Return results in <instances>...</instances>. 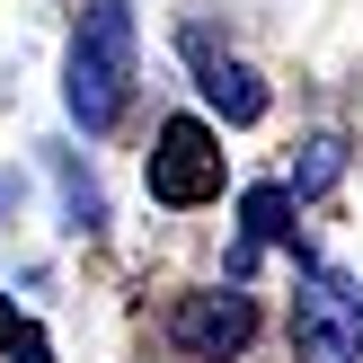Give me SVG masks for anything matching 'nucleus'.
I'll list each match as a JSON object with an SVG mask.
<instances>
[{"label":"nucleus","mask_w":363,"mask_h":363,"mask_svg":"<svg viewBox=\"0 0 363 363\" xmlns=\"http://www.w3.org/2000/svg\"><path fill=\"white\" fill-rule=\"evenodd\" d=\"M151 195H160V204H204V195H222V142H213L195 116H169V124H160Z\"/></svg>","instance_id":"7ed1b4c3"},{"label":"nucleus","mask_w":363,"mask_h":363,"mask_svg":"<svg viewBox=\"0 0 363 363\" xmlns=\"http://www.w3.org/2000/svg\"><path fill=\"white\" fill-rule=\"evenodd\" d=\"M204 98L222 106V124H257L266 116V80L248 62H204Z\"/></svg>","instance_id":"423d86ee"},{"label":"nucleus","mask_w":363,"mask_h":363,"mask_svg":"<svg viewBox=\"0 0 363 363\" xmlns=\"http://www.w3.org/2000/svg\"><path fill=\"white\" fill-rule=\"evenodd\" d=\"M9 346H18V363H53V346H45V328H27V319H18V337H9Z\"/></svg>","instance_id":"6e6552de"},{"label":"nucleus","mask_w":363,"mask_h":363,"mask_svg":"<svg viewBox=\"0 0 363 363\" xmlns=\"http://www.w3.org/2000/svg\"><path fill=\"white\" fill-rule=\"evenodd\" d=\"M71 124L80 133H116L124 106H133V9L124 0H98V9L80 18V35H71Z\"/></svg>","instance_id":"f257e3e1"},{"label":"nucleus","mask_w":363,"mask_h":363,"mask_svg":"<svg viewBox=\"0 0 363 363\" xmlns=\"http://www.w3.org/2000/svg\"><path fill=\"white\" fill-rule=\"evenodd\" d=\"M293 354L301 363H354L363 354V293L337 266H311L293 293Z\"/></svg>","instance_id":"f03ea898"},{"label":"nucleus","mask_w":363,"mask_h":363,"mask_svg":"<svg viewBox=\"0 0 363 363\" xmlns=\"http://www.w3.org/2000/svg\"><path fill=\"white\" fill-rule=\"evenodd\" d=\"M248 337H257V311H248V293H195L186 311H177V346L186 354H240Z\"/></svg>","instance_id":"20e7f679"},{"label":"nucleus","mask_w":363,"mask_h":363,"mask_svg":"<svg viewBox=\"0 0 363 363\" xmlns=\"http://www.w3.org/2000/svg\"><path fill=\"white\" fill-rule=\"evenodd\" d=\"M266 240H293V186H248L240 195V257H230V275H248V257Z\"/></svg>","instance_id":"39448f33"},{"label":"nucleus","mask_w":363,"mask_h":363,"mask_svg":"<svg viewBox=\"0 0 363 363\" xmlns=\"http://www.w3.org/2000/svg\"><path fill=\"white\" fill-rule=\"evenodd\" d=\"M337 177H346V142H337V133H319L311 151H301V177H293V204H311V195H328Z\"/></svg>","instance_id":"0eeeda50"},{"label":"nucleus","mask_w":363,"mask_h":363,"mask_svg":"<svg viewBox=\"0 0 363 363\" xmlns=\"http://www.w3.org/2000/svg\"><path fill=\"white\" fill-rule=\"evenodd\" d=\"M9 337H18V311H9V293H0V346H9Z\"/></svg>","instance_id":"1a4fd4ad"}]
</instances>
